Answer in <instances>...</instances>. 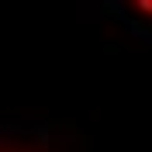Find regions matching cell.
I'll list each match as a JSON object with an SVG mask.
<instances>
[{"instance_id":"obj_1","label":"cell","mask_w":152,"mask_h":152,"mask_svg":"<svg viewBox=\"0 0 152 152\" xmlns=\"http://www.w3.org/2000/svg\"><path fill=\"white\" fill-rule=\"evenodd\" d=\"M132 7L142 14V18H149L152 21V0H132Z\"/></svg>"},{"instance_id":"obj_2","label":"cell","mask_w":152,"mask_h":152,"mask_svg":"<svg viewBox=\"0 0 152 152\" xmlns=\"http://www.w3.org/2000/svg\"><path fill=\"white\" fill-rule=\"evenodd\" d=\"M0 152H42L35 145H0Z\"/></svg>"}]
</instances>
